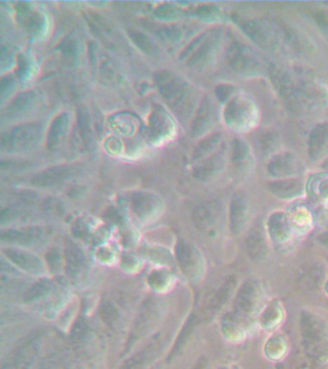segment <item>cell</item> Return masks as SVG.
<instances>
[{
  "instance_id": "603a6c76",
  "label": "cell",
  "mask_w": 328,
  "mask_h": 369,
  "mask_svg": "<svg viewBox=\"0 0 328 369\" xmlns=\"http://www.w3.org/2000/svg\"><path fill=\"white\" fill-rule=\"evenodd\" d=\"M132 210L140 218H150L160 209L161 205L159 199L152 194H136L131 200Z\"/></svg>"
},
{
  "instance_id": "f546056e",
  "label": "cell",
  "mask_w": 328,
  "mask_h": 369,
  "mask_svg": "<svg viewBox=\"0 0 328 369\" xmlns=\"http://www.w3.org/2000/svg\"><path fill=\"white\" fill-rule=\"evenodd\" d=\"M65 257H66L67 274L70 276H75L79 274L85 264V257L82 251L74 243H70L65 250Z\"/></svg>"
},
{
  "instance_id": "ffe728a7",
  "label": "cell",
  "mask_w": 328,
  "mask_h": 369,
  "mask_svg": "<svg viewBox=\"0 0 328 369\" xmlns=\"http://www.w3.org/2000/svg\"><path fill=\"white\" fill-rule=\"evenodd\" d=\"M270 191L281 199H296L303 192L304 183L301 178L278 179L269 184Z\"/></svg>"
},
{
  "instance_id": "60d3db41",
  "label": "cell",
  "mask_w": 328,
  "mask_h": 369,
  "mask_svg": "<svg viewBox=\"0 0 328 369\" xmlns=\"http://www.w3.org/2000/svg\"><path fill=\"white\" fill-rule=\"evenodd\" d=\"M15 88H17V80L15 79L14 76L8 75V76L2 78L1 84H0V95H1L2 101L13 95Z\"/></svg>"
},
{
  "instance_id": "f35d334b",
  "label": "cell",
  "mask_w": 328,
  "mask_h": 369,
  "mask_svg": "<svg viewBox=\"0 0 328 369\" xmlns=\"http://www.w3.org/2000/svg\"><path fill=\"white\" fill-rule=\"evenodd\" d=\"M270 227L273 235L280 236V238L284 236L288 231L284 215L281 214L273 215L270 220Z\"/></svg>"
},
{
  "instance_id": "8fae6325",
  "label": "cell",
  "mask_w": 328,
  "mask_h": 369,
  "mask_svg": "<svg viewBox=\"0 0 328 369\" xmlns=\"http://www.w3.org/2000/svg\"><path fill=\"white\" fill-rule=\"evenodd\" d=\"M85 19L91 32L96 38L100 39L103 45L113 51L119 48L121 41H119V35L107 20L96 12L86 13Z\"/></svg>"
},
{
  "instance_id": "ee69618b",
  "label": "cell",
  "mask_w": 328,
  "mask_h": 369,
  "mask_svg": "<svg viewBox=\"0 0 328 369\" xmlns=\"http://www.w3.org/2000/svg\"><path fill=\"white\" fill-rule=\"evenodd\" d=\"M100 316L106 323L112 324L118 318V311L110 303H105L101 306Z\"/></svg>"
},
{
  "instance_id": "c3c4849f",
  "label": "cell",
  "mask_w": 328,
  "mask_h": 369,
  "mask_svg": "<svg viewBox=\"0 0 328 369\" xmlns=\"http://www.w3.org/2000/svg\"><path fill=\"white\" fill-rule=\"evenodd\" d=\"M46 210L52 215H59L63 212V207L56 199H51L46 202Z\"/></svg>"
},
{
  "instance_id": "4dcf8cb0",
  "label": "cell",
  "mask_w": 328,
  "mask_h": 369,
  "mask_svg": "<svg viewBox=\"0 0 328 369\" xmlns=\"http://www.w3.org/2000/svg\"><path fill=\"white\" fill-rule=\"evenodd\" d=\"M130 39L138 48L140 49L147 55H157L159 49L155 45V41L150 40L145 33L140 32L136 29H130L129 31Z\"/></svg>"
},
{
  "instance_id": "7a4b0ae2",
  "label": "cell",
  "mask_w": 328,
  "mask_h": 369,
  "mask_svg": "<svg viewBox=\"0 0 328 369\" xmlns=\"http://www.w3.org/2000/svg\"><path fill=\"white\" fill-rule=\"evenodd\" d=\"M156 85L171 110L181 121L191 118L197 105V93L192 86L169 70H160L155 75Z\"/></svg>"
},
{
  "instance_id": "4316f807",
  "label": "cell",
  "mask_w": 328,
  "mask_h": 369,
  "mask_svg": "<svg viewBox=\"0 0 328 369\" xmlns=\"http://www.w3.org/2000/svg\"><path fill=\"white\" fill-rule=\"evenodd\" d=\"M156 307L155 303L148 302L145 304V307L140 311L139 318L136 323H135L134 328L130 340H138L139 337L144 336L145 333L152 328L153 322L156 318Z\"/></svg>"
},
{
  "instance_id": "7c38bea8",
  "label": "cell",
  "mask_w": 328,
  "mask_h": 369,
  "mask_svg": "<svg viewBox=\"0 0 328 369\" xmlns=\"http://www.w3.org/2000/svg\"><path fill=\"white\" fill-rule=\"evenodd\" d=\"M72 142L75 148L82 150L90 149L93 144V121L84 107L78 108Z\"/></svg>"
},
{
  "instance_id": "681fc988",
  "label": "cell",
  "mask_w": 328,
  "mask_h": 369,
  "mask_svg": "<svg viewBox=\"0 0 328 369\" xmlns=\"http://www.w3.org/2000/svg\"><path fill=\"white\" fill-rule=\"evenodd\" d=\"M319 241L320 243L324 244V246H327V248H328V232L324 233V235L320 236Z\"/></svg>"
},
{
  "instance_id": "6da1fadb",
  "label": "cell",
  "mask_w": 328,
  "mask_h": 369,
  "mask_svg": "<svg viewBox=\"0 0 328 369\" xmlns=\"http://www.w3.org/2000/svg\"><path fill=\"white\" fill-rule=\"evenodd\" d=\"M269 74L291 113L307 115L328 105L327 86L311 72L270 66Z\"/></svg>"
},
{
  "instance_id": "7402d4cb",
  "label": "cell",
  "mask_w": 328,
  "mask_h": 369,
  "mask_svg": "<svg viewBox=\"0 0 328 369\" xmlns=\"http://www.w3.org/2000/svg\"><path fill=\"white\" fill-rule=\"evenodd\" d=\"M249 202L244 194H236L230 205V226L233 233H240L249 218Z\"/></svg>"
},
{
  "instance_id": "2e32d148",
  "label": "cell",
  "mask_w": 328,
  "mask_h": 369,
  "mask_svg": "<svg viewBox=\"0 0 328 369\" xmlns=\"http://www.w3.org/2000/svg\"><path fill=\"white\" fill-rule=\"evenodd\" d=\"M301 327L304 340L309 347H324L327 342V330L320 319L312 314H303Z\"/></svg>"
},
{
  "instance_id": "7bdbcfd3",
  "label": "cell",
  "mask_w": 328,
  "mask_h": 369,
  "mask_svg": "<svg viewBox=\"0 0 328 369\" xmlns=\"http://www.w3.org/2000/svg\"><path fill=\"white\" fill-rule=\"evenodd\" d=\"M179 9H177L176 6L171 4H165L163 6H160L156 10V17L160 18V19L170 20L176 19L179 15Z\"/></svg>"
},
{
  "instance_id": "ab89813d",
  "label": "cell",
  "mask_w": 328,
  "mask_h": 369,
  "mask_svg": "<svg viewBox=\"0 0 328 369\" xmlns=\"http://www.w3.org/2000/svg\"><path fill=\"white\" fill-rule=\"evenodd\" d=\"M61 51L65 59L69 62L74 61L78 53V43L74 38L65 39L63 43H62Z\"/></svg>"
},
{
  "instance_id": "484cf974",
  "label": "cell",
  "mask_w": 328,
  "mask_h": 369,
  "mask_svg": "<svg viewBox=\"0 0 328 369\" xmlns=\"http://www.w3.org/2000/svg\"><path fill=\"white\" fill-rule=\"evenodd\" d=\"M254 156L246 142L240 139L234 140L232 144V163L239 170H251L254 166Z\"/></svg>"
},
{
  "instance_id": "f6af8a7d",
  "label": "cell",
  "mask_w": 328,
  "mask_h": 369,
  "mask_svg": "<svg viewBox=\"0 0 328 369\" xmlns=\"http://www.w3.org/2000/svg\"><path fill=\"white\" fill-rule=\"evenodd\" d=\"M312 17L317 27L328 36V10L315 12Z\"/></svg>"
},
{
  "instance_id": "8992f818",
  "label": "cell",
  "mask_w": 328,
  "mask_h": 369,
  "mask_svg": "<svg viewBox=\"0 0 328 369\" xmlns=\"http://www.w3.org/2000/svg\"><path fill=\"white\" fill-rule=\"evenodd\" d=\"M223 118L226 126L234 131L249 132L259 122V112L256 105L247 96L237 95L226 104Z\"/></svg>"
},
{
  "instance_id": "5b68a950",
  "label": "cell",
  "mask_w": 328,
  "mask_h": 369,
  "mask_svg": "<svg viewBox=\"0 0 328 369\" xmlns=\"http://www.w3.org/2000/svg\"><path fill=\"white\" fill-rule=\"evenodd\" d=\"M229 67L237 74L243 77H258L269 74L270 65L251 48L242 43H234L228 54Z\"/></svg>"
},
{
  "instance_id": "44dd1931",
  "label": "cell",
  "mask_w": 328,
  "mask_h": 369,
  "mask_svg": "<svg viewBox=\"0 0 328 369\" xmlns=\"http://www.w3.org/2000/svg\"><path fill=\"white\" fill-rule=\"evenodd\" d=\"M324 276V269L321 264L309 262L299 269L296 281L303 290H315L321 286Z\"/></svg>"
},
{
  "instance_id": "5bb4252c",
  "label": "cell",
  "mask_w": 328,
  "mask_h": 369,
  "mask_svg": "<svg viewBox=\"0 0 328 369\" xmlns=\"http://www.w3.org/2000/svg\"><path fill=\"white\" fill-rule=\"evenodd\" d=\"M308 154L313 162H325L328 160V121L317 124L308 142Z\"/></svg>"
},
{
  "instance_id": "cb8c5ba5",
  "label": "cell",
  "mask_w": 328,
  "mask_h": 369,
  "mask_svg": "<svg viewBox=\"0 0 328 369\" xmlns=\"http://www.w3.org/2000/svg\"><path fill=\"white\" fill-rule=\"evenodd\" d=\"M70 128V118L67 114H60L52 121L48 135V147L55 150L61 145Z\"/></svg>"
},
{
  "instance_id": "d590c367",
  "label": "cell",
  "mask_w": 328,
  "mask_h": 369,
  "mask_svg": "<svg viewBox=\"0 0 328 369\" xmlns=\"http://www.w3.org/2000/svg\"><path fill=\"white\" fill-rule=\"evenodd\" d=\"M235 282L236 280H234L233 278L226 281L225 285L218 290V292L216 293L215 297L213 298L210 305L211 310H217V309L220 308V307L228 300L229 295H230L231 292H232Z\"/></svg>"
},
{
  "instance_id": "83f0119b",
  "label": "cell",
  "mask_w": 328,
  "mask_h": 369,
  "mask_svg": "<svg viewBox=\"0 0 328 369\" xmlns=\"http://www.w3.org/2000/svg\"><path fill=\"white\" fill-rule=\"evenodd\" d=\"M5 255L8 259L11 260L13 262L20 267V269L29 272H39L41 270V264L40 260L36 258L33 255L25 253V252L15 250V249H7L5 250Z\"/></svg>"
},
{
  "instance_id": "8d00e7d4",
  "label": "cell",
  "mask_w": 328,
  "mask_h": 369,
  "mask_svg": "<svg viewBox=\"0 0 328 369\" xmlns=\"http://www.w3.org/2000/svg\"><path fill=\"white\" fill-rule=\"evenodd\" d=\"M51 288V283L49 281L41 280L40 282L36 283L32 286L29 290L26 292L25 295V301H34L41 298V296L46 295Z\"/></svg>"
},
{
  "instance_id": "ac0fdd59",
  "label": "cell",
  "mask_w": 328,
  "mask_h": 369,
  "mask_svg": "<svg viewBox=\"0 0 328 369\" xmlns=\"http://www.w3.org/2000/svg\"><path fill=\"white\" fill-rule=\"evenodd\" d=\"M246 251L247 256L254 261H261L264 258L267 252V241L261 223H255L249 231L246 240Z\"/></svg>"
},
{
  "instance_id": "d6a6232c",
  "label": "cell",
  "mask_w": 328,
  "mask_h": 369,
  "mask_svg": "<svg viewBox=\"0 0 328 369\" xmlns=\"http://www.w3.org/2000/svg\"><path fill=\"white\" fill-rule=\"evenodd\" d=\"M280 145V137L273 132H267V133L260 135L257 140V147L263 156L273 154L275 150L278 149Z\"/></svg>"
},
{
  "instance_id": "bcb514c9",
  "label": "cell",
  "mask_w": 328,
  "mask_h": 369,
  "mask_svg": "<svg viewBox=\"0 0 328 369\" xmlns=\"http://www.w3.org/2000/svg\"><path fill=\"white\" fill-rule=\"evenodd\" d=\"M27 163L25 161H2L1 168L5 170H20L27 168Z\"/></svg>"
},
{
  "instance_id": "836d02e7",
  "label": "cell",
  "mask_w": 328,
  "mask_h": 369,
  "mask_svg": "<svg viewBox=\"0 0 328 369\" xmlns=\"http://www.w3.org/2000/svg\"><path fill=\"white\" fill-rule=\"evenodd\" d=\"M176 258L181 269L190 270L194 264L195 256L191 246L185 243H179L176 246Z\"/></svg>"
},
{
  "instance_id": "d4e9b609",
  "label": "cell",
  "mask_w": 328,
  "mask_h": 369,
  "mask_svg": "<svg viewBox=\"0 0 328 369\" xmlns=\"http://www.w3.org/2000/svg\"><path fill=\"white\" fill-rule=\"evenodd\" d=\"M37 100V95L31 90L20 93L8 106L6 116L8 118H19L25 116L31 109L35 107Z\"/></svg>"
},
{
  "instance_id": "1f68e13d",
  "label": "cell",
  "mask_w": 328,
  "mask_h": 369,
  "mask_svg": "<svg viewBox=\"0 0 328 369\" xmlns=\"http://www.w3.org/2000/svg\"><path fill=\"white\" fill-rule=\"evenodd\" d=\"M41 231L39 229H29L28 231L7 230L1 233V239L5 241H13V243H30L40 236Z\"/></svg>"
},
{
  "instance_id": "30bf717a",
  "label": "cell",
  "mask_w": 328,
  "mask_h": 369,
  "mask_svg": "<svg viewBox=\"0 0 328 369\" xmlns=\"http://www.w3.org/2000/svg\"><path fill=\"white\" fill-rule=\"evenodd\" d=\"M218 113L215 103L208 96L200 102L194 119H192L191 131L192 136L202 137L213 129L217 122Z\"/></svg>"
},
{
  "instance_id": "3957f363",
  "label": "cell",
  "mask_w": 328,
  "mask_h": 369,
  "mask_svg": "<svg viewBox=\"0 0 328 369\" xmlns=\"http://www.w3.org/2000/svg\"><path fill=\"white\" fill-rule=\"evenodd\" d=\"M247 37L265 51L277 52L285 46L284 26L263 18L234 17Z\"/></svg>"
},
{
  "instance_id": "e575fe53",
  "label": "cell",
  "mask_w": 328,
  "mask_h": 369,
  "mask_svg": "<svg viewBox=\"0 0 328 369\" xmlns=\"http://www.w3.org/2000/svg\"><path fill=\"white\" fill-rule=\"evenodd\" d=\"M184 31L179 26L169 25L160 28L156 34L160 40L165 43H176L177 41H181L184 37Z\"/></svg>"
},
{
  "instance_id": "f1b7e54d",
  "label": "cell",
  "mask_w": 328,
  "mask_h": 369,
  "mask_svg": "<svg viewBox=\"0 0 328 369\" xmlns=\"http://www.w3.org/2000/svg\"><path fill=\"white\" fill-rule=\"evenodd\" d=\"M221 142H223V137L218 133L211 134L204 137L195 150L194 160L202 161L220 152L218 148H220Z\"/></svg>"
},
{
  "instance_id": "e0dca14e",
  "label": "cell",
  "mask_w": 328,
  "mask_h": 369,
  "mask_svg": "<svg viewBox=\"0 0 328 369\" xmlns=\"http://www.w3.org/2000/svg\"><path fill=\"white\" fill-rule=\"evenodd\" d=\"M225 152H218L202 160L194 171L195 178L200 182H209L214 179L225 168Z\"/></svg>"
},
{
  "instance_id": "7dc6e473",
  "label": "cell",
  "mask_w": 328,
  "mask_h": 369,
  "mask_svg": "<svg viewBox=\"0 0 328 369\" xmlns=\"http://www.w3.org/2000/svg\"><path fill=\"white\" fill-rule=\"evenodd\" d=\"M46 259L51 269H56L57 266H59L61 256H60L59 251L57 249H51L46 254Z\"/></svg>"
},
{
  "instance_id": "277c9868",
  "label": "cell",
  "mask_w": 328,
  "mask_h": 369,
  "mask_svg": "<svg viewBox=\"0 0 328 369\" xmlns=\"http://www.w3.org/2000/svg\"><path fill=\"white\" fill-rule=\"evenodd\" d=\"M223 33L221 28H217L202 34L184 49L181 58H188V66L192 69H206L220 51Z\"/></svg>"
},
{
  "instance_id": "4fadbf2b",
  "label": "cell",
  "mask_w": 328,
  "mask_h": 369,
  "mask_svg": "<svg viewBox=\"0 0 328 369\" xmlns=\"http://www.w3.org/2000/svg\"><path fill=\"white\" fill-rule=\"evenodd\" d=\"M221 217V208L218 202H205L195 210V224L203 232H212L218 227Z\"/></svg>"
},
{
  "instance_id": "d6986e66",
  "label": "cell",
  "mask_w": 328,
  "mask_h": 369,
  "mask_svg": "<svg viewBox=\"0 0 328 369\" xmlns=\"http://www.w3.org/2000/svg\"><path fill=\"white\" fill-rule=\"evenodd\" d=\"M258 288L254 282H247L242 287L235 301V311L238 316H247L254 311L258 301Z\"/></svg>"
},
{
  "instance_id": "74e56055",
  "label": "cell",
  "mask_w": 328,
  "mask_h": 369,
  "mask_svg": "<svg viewBox=\"0 0 328 369\" xmlns=\"http://www.w3.org/2000/svg\"><path fill=\"white\" fill-rule=\"evenodd\" d=\"M215 93L218 101L228 104L229 101L236 98L237 88L230 84H221L216 88Z\"/></svg>"
},
{
  "instance_id": "ba28073f",
  "label": "cell",
  "mask_w": 328,
  "mask_h": 369,
  "mask_svg": "<svg viewBox=\"0 0 328 369\" xmlns=\"http://www.w3.org/2000/svg\"><path fill=\"white\" fill-rule=\"evenodd\" d=\"M88 57L91 66L96 77L100 78V82L108 86H118L121 84L122 76L121 67L107 52L100 48L96 43H91L88 46Z\"/></svg>"
},
{
  "instance_id": "9c48e42d",
  "label": "cell",
  "mask_w": 328,
  "mask_h": 369,
  "mask_svg": "<svg viewBox=\"0 0 328 369\" xmlns=\"http://www.w3.org/2000/svg\"><path fill=\"white\" fill-rule=\"evenodd\" d=\"M303 171V163L294 153L282 152L273 156L268 173L273 177L287 179L296 177Z\"/></svg>"
},
{
  "instance_id": "9a60e30c",
  "label": "cell",
  "mask_w": 328,
  "mask_h": 369,
  "mask_svg": "<svg viewBox=\"0 0 328 369\" xmlns=\"http://www.w3.org/2000/svg\"><path fill=\"white\" fill-rule=\"evenodd\" d=\"M74 166L63 165L53 166L48 170L36 174L32 179V184L37 187H52L63 183L74 174Z\"/></svg>"
},
{
  "instance_id": "52a82bcc",
  "label": "cell",
  "mask_w": 328,
  "mask_h": 369,
  "mask_svg": "<svg viewBox=\"0 0 328 369\" xmlns=\"http://www.w3.org/2000/svg\"><path fill=\"white\" fill-rule=\"evenodd\" d=\"M43 136V126L38 122L20 124L1 137V149L7 152H25L37 147Z\"/></svg>"
},
{
  "instance_id": "b9f144b4",
  "label": "cell",
  "mask_w": 328,
  "mask_h": 369,
  "mask_svg": "<svg viewBox=\"0 0 328 369\" xmlns=\"http://www.w3.org/2000/svg\"><path fill=\"white\" fill-rule=\"evenodd\" d=\"M166 123H169V122L166 121L165 116L163 115L161 116L160 113H155V115H152V132L153 137H158L161 136V135L165 134L166 132L165 130L168 128Z\"/></svg>"
}]
</instances>
